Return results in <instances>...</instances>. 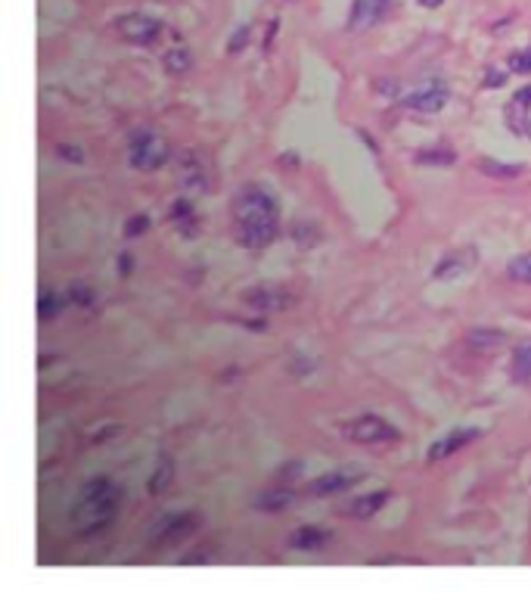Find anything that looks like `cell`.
<instances>
[{
    "label": "cell",
    "instance_id": "obj_10",
    "mask_svg": "<svg viewBox=\"0 0 531 600\" xmlns=\"http://www.w3.org/2000/svg\"><path fill=\"white\" fill-rule=\"evenodd\" d=\"M503 119H507V128L513 134H522V137L531 134V84L522 90H516L513 100H510L507 109H503Z\"/></svg>",
    "mask_w": 531,
    "mask_h": 600
},
{
    "label": "cell",
    "instance_id": "obj_33",
    "mask_svg": "<svg viewBox=\"0 0 531 600\" xmlns=\"http://www.w3.org/2000/svg\"><path fill=\"white\" fill-rule=\"evenodd\" d=\"M118 267H122V274H131V256H122V258H118Z\"/></svg>",
    "mask_w": 531,
    "mask_h": 600
},
{
    "label": "cell",
    "instance_id": "obj_6",
    "mask_svg": "<svg viewBox=\"0 0 531 600\" xmlns=\"http://www.w3.org/2000/svg\"><path fill=\"white\" fill-rule=\"evenodd\" d=\"M364 469L360 467H339V469H326L324 476H317V479L308 482L305 494H311V498H324V494H339L345 492V488L358 486L360 479H364Z\"/></svg>",
    "mask_w": 531,
    "mask_h": 600
},
{
    "label": "cell",
    "instance_id": "obj_11",
    "mask_svg": "<svg viewBox=\"0 0 531 600\" xmlns=\"http://www.w3.org/2000/svg\"><path fill=\"white\" fill-rule=\"evenodd\" d=\"M451 100V90L444 88V84H429V88H423V90H413V94H408L404 97V106L408 109H413V113H426V115H432V113H442L444 109V103Z\"/></svg>",
    "mask_w": 531,
    "mask_h": 600
},
{
    "label": "cell",
    "instance_id": "obj_28",
    "mask_svg": "<svg viewBox=\"0 0 531 600\" xmlns=\"http://www.w3.org/2000/svg\"><path fill=\"white\" fill-rule=\"evenodd\" d=\"M56 156H59V159H65V162H84L81 147H75V143H59Z\"/></svg>",
    "mask_w": 531,
    "mask_h": 600
},
{
    "label": "cell",
    "instance_id": "obj_20",
    "mask_svg": "<svg viewBox=\"0 0 531 600\" xmlns=\"http://www.w3.org/2000/svg\"><path fill=\"white\" fill-rule=\"evenodd\" d=\"M513 380L531 383V339L519 342L513 349Z\"/></svg>",
    "mask_w": 531,
    "mask_h": 600
},
{
    "label": "cell",
    "instance_id": "obj_26",
    "mask_svg": "<svg viewBox=\"0 0 531 600\" xmlns=\"http://www.w3.org/2000/svg\"><path fill=\"white\" fill-rule=\"evenodd\" d=\"M507 69L510 72H519V75H531V44L526 50H519V54H510Z\"/></svg>",
    "mask_w": 531,
    "mask_h": 600
},
{
    "label": "cell",
    "instance_id": "obj_27",
    "mask_svg": "<svg viewBox=\"0 0 531 600\" xmlns=\"http://www.w3.org/2000/svg\"><path fill=\"white\" fill-rule=\"evenodd\" d=\"M149 231V218L147 215H134V218L124 224V237H140V233Z\"/></svg>",
    "mask_w": 531,
    "mask_h": 600
},
{
    "label": "cell",
    "instance_id": "obj_22",
    "mask_svg": "<svg viewBox=\"0 0 531 600\" xmlns=\"http://www.w3.org/2000/svg\"><path fill=\"white\" fill-rule=\"evenodd\" d=\"M413 159H417L419 165H451V162L457 159V153H454V149H448V147H432V149L417 153Z\"/></svg>",
    "mask_w": 531,
    "mask_h": 600
},
{
    "label": "cell",
    "instance_id": "obj_9",
    "mask_svg": "<svg viewBox=\"0 0 531 600\" xmlns=\"http://www.w3.org/2000/svg\"><path fill=\"white\" fill-rule=\"evenodd\" d=\"M177 181L187 193H206L208 190V172L202 165V159L190 149H183L177 156Z\"/></svg>",
    "mask_w": 531,
    "mask_h": 600
},
{
    "label": "cell",
    "instance_id": "obj_2",
    "mask_svg": "<svg viewBox=\"0 0 531 600\" xmlns=\"http://www.w3.org/2000/svg\"><path fill=\"white\" fill-rule=\"evenodd\" d=\"M118 504H122V488L109 476H97L81 488L75 507H72V526L78 535H97L115 520Z\"/></svg>",
    "mask_w": 531,
    "mask_h": 600
},
{
    "label": "cell",
    "instance_id": "obj_15",
    "mask_svg": "<svg viewBox=\"0 0 531 600\" xmlns=\"http://www.w3.org/2000/svg\"><path fill=\"white\" fill-rule=\"evenodd\" d=\"M482 435V429H457V433H451V435H444V439H438L435 445L429 448V461H444L448 454H454V452H460V448H467V445H472V442Z\"/></svg>",
    "mask_w": 531,
    "mask_h": 600
},
{
    "label": "cell",
    "instance_id": "obj_14",
    "mask_svg": "<svg viewBox=\"0 0 531 600\" xmlns=\"http://www.w3.org/2000/svg\"><path fill=\"white\" fill-rule=\"evenodd\" d=\"M333 538L330 529H320V526H299V529L290 532V538H286V545L292 547V551H320V547H326Z\"/></svg>",
    "mask_w": 531,
    "mask_h": 600
},
{
    "label": "cell",
    "instance_id": "obj_17",
    "mask_svg": "<svg viewBox=\"0 0 531 600\" xmlns=\"http://www.w3.org/2000/svg\"><path fill=\"white\" fill-rule=\"evenodd\" d=\"M172 482H174V458L162 452L159 461H156V469L149 473V479H147V492L149 494H165Z\"/></svg>",
    "mask_w": 531,
    "mask_h": 600
},
{
    "label": "cell",
    "instance_id": "obj_24",
    "mask_svg": "<svg viewBox=\"0 0 531 600\" xmlns=\"http://www.w3.org/2000/svg\"><path fill=\"white\" fill-rule=\"evenodd\" d=\"M478 168H482L485 174H491V178H516V174L522 172V165H507V162H494V159H482Z\"/></svg>",
    "mask_w": 531,
    "mask_h": 600
},
{
    "label": "cell",
    "instance_id": "obj_7",
    "mask_svg": "<svg viewBox=\"0 0 531 600\" xmlns=\"http://www.w3.org/2000/svg\"><path fill=\"white\" fill-rule=\"evenodd\" d=\"M115 29H118V35H122L124 41L140 44V47L153 44L156 38L162 35V22L156 16H147V13H124V16L115 22Z\"/></svg>",
    "mask_w": 531,
    "mask_h": 600
},
{
    "label": "cell",
    "instance_id": "obj_4",
    "mask_svg": "<svg viewBox=\"0 0 531 600\" xmlns=\"http://www.w3.org/2000/svg\"><path fill=\"white\" fill-rule=\"evenodd\" d=\"M202 526L199 513H162L153 523L147 541L153 547H165V545H181L183 538H190L196 529Z\"/></svg>",
    "mask_w": 531,
    "mask_h": 600
},
{
    "label": "cell",
    "instance_id": "obj_21",
    "mask_svg": "<svg viewBox=\"0 0 531 600\" xmlns=\"http://www.w3.org/2000/svg\"><path fill=\"white\" fill-rule=\"evenodd\" d=\"M162 66H165V72H172V75H183V72H190V66H193V56H190L187 47H172L162 56Z\"/></svg>",
    "mask_w": 531,
    "mask_h": 600
},
{
    "label": "cell",
    "instance_id": "obj_1",
    "mask_svg": "<svg viewBox=\"0 0 531 600\" xmlns=\"http://www.w3.org/2000/svg\"><path fill=\"white\" fill-rule=\"evenodd\" d=\"M233 233L242 246H267L280 231V206L265 187L242 184L233 193Z\"/></svg>",
    "mask_w": 531,
    "mask_h": 600
},
{
    "label": "cell",
    "instance_id": "obj_29",
    "mask_svg": "<svg viewBox=\"0 0 531 600\" xmlns=\"http://www.w3.org/2000/svg\"><path fill=\"white\" fill-rule=\"evenodd\" d=\"M249 35H252V29H249V25H240V29H236V35L231 38V44H227V50H231V54H240V50L246 47Z\"/></svg>",
    "mask_w": 531,
    "mask_h": 600
},
{
    "label": "cell",
    "instance_id": "obj_19",
    "mask_svg": "<svg viewBox=\"0 0 531 600\" xmlns=\"http://www.w3.org/2000/svg\"><path fill=\"white\" fill-rule=\"evenodd\" d=\"M467 342H469V349H476V351H497L503 342H507V336H503L501 330H469Z\"/></svg>",
    "mask_w": 531,
    "mask_h": 600
},
{
    "label": "cell",
    "instance_id": "obj_12",
    "mask_svg": "<svg viewBox=\"0 0 531 600\" xmlns=\"http://www.w3.org/2000/svg\"><path fill=\"white\" fill-rule=\"evenodd\" d=\"M392 0H354L351 16H349V29L351 31H367L385 16Z\"/></svg>",
    "mask_w": 531,
    "mask_h": 600
},
{
    "label": "cell",
    "instance_id": "obj_3",
    "mask_svg": "<svg viewBox=\"0 0 531 600\" xmlns=\"http://www.w3.org/2000/svg\"><path fill=\"white\" fill-rule=\"evenodd\" d=\"M168 159H172V143H168L165 137L153 131H140L131 137L128 162L137 172H156V168H162Z\"/></svg>",
    "mask_w": 531,
    "mask_h": 600
},
{
    "label": "cell",
    "instance_id": "obj_23",
    "mask_svg": "<svg viewBox=\"0 0 531 600\" xmlns=\"http://www.w3.org/2000/svg\"><path fill=\"white\" fill-rule=\"evenodd\" d=\"M507 274L516 280V283H531V252H522L510 262Z\"/></svg>",
    "mask_w": 531,
    "mask_h": 600
},
{
    "label": "cell",
    "instance_id": "obj_8",
    "mask_svg": "<svg viewBox=\"0 0 531 600\" xmlns=\"http://www.w3.org/2000/svg\"><path fill=\"white\" fill-rule=\"evenodd\" d=\"M246 302L252 305V308H258V311H283V308H292V305L299 302V296H295L292 290H286V286L265 283V286H255V290H249L246 292Z\"/></svg>",
    "mask_w": 531,
    "mask_h": 600
},
{
    "label": "cell",
    "instance_id": "obj_25",
    "mask_svg": "<svg viewBox=\"0 0 531 600\" xmlns=\"http://www.w3.org/2000/svg\"><path fill=\"white\" fill-rule=\"evenodd\" d=\"M56 315H59L56 292H41V299H38V317H41V321H54Z\"/></svg>",
    "mask_w": 531,
    "mask_h": 600
},
{
    "label": "cell",
    "instance_id": "obj_13",
    "mask_svg": "<svg viewBox=\"0 0 531 600\" xmlns=\"http://www.w3.org/2000/svg\"><path fill=\"white\" fill-rule=\"evenodd\" d=\"M389 498H392L389 488H379V492H373V494H360V498L349 501V504L342 507V513L351 520H373L385 504H389Z\"/></svg>",
    "mask_w": 531,
    "mask_h": 600
},
{
    "label": "cell",
    "instance_id": "obj_18",
    "mask_svg": "<svg viewBox=\"0 0 531 600\" xmlns=\"http://www.w3.org/2000/svg\"><path fill=\"white\" fill-rule=\"evenodd\" d=\"M292 504H295L292 488H271V492H261L258 498H255V507H258V511H267V513L286 511V507H292Z\"/></svg>",
    "mask_w": 531,
    "mask_h": 600
},
{
    "label": "cell",
    "instance_id": "obj_32",
    "mask_svg": "<svg viewBox=\"0 0 531 600\" xmlns=\"http://www.w3.org/2000/svg\"><path fill=\"white\" fill-rule=\"evenodd\" d=\"M208 554H190V557H183L181 563H206Z\"/></svg>",
    "mask_w": 531,
    "mask_h": 600
},
{
    "label": "cell",
    "instance_id": "obj_5",
    "mask_svg": "<svg viewBox=\"0 0 531 600\" xmlns=\"http://www.w3.org/2000/svg\"><path fill=\"white\" fill-rule=\"evenodd\" d=\"M342 435L349 442H358V445H379V442H395L398 439V429L392 427L389 420L376 414H364L358 420H351L349 427L342 429Z\"/></svg>",
    "mask_w": 531,
    "mask_h": 600
},
{
    "label": "cell",
    "instance_id": "obj_16",
    "mask_svg": "<svg viewBox=\"0 0 531 600\" xmlns=\"http://www.w3.org/2000/svg\"><path fill=\"white\" fill-rule=\"evenodd\" d=\"M478 262L476 249H457L451 252L448 258H442V262L435 265V280H454L460 277V274L472 271V265Z\"/></svg>",
    "mask_w": 531,
    "mask_h": 600
},
{
    "label": "cell",
    "instance_id": "obj_34",
    "mask_svg": "<svg viewBox=\"0 0 531 600\" xmlns=\"http://www.w3.org/2000/svg\"><path fill=\"white\" fill-rule=\"evenodd\" d=\"M444 0H419V6H429V10H435V6H442Z\"/></svg>",
    "mask_w": 531,
    "mask_h": 600
},
{
    "label": "cell",
    "instance_id": "obj_30",
    "mask_svg": "<svg viewBox=\"0 0 531 600\" xmlns=\"http://www.w3.org/2000/svg\"><path fill=\"white\" fill-rule=\"evenodd\" d=\"M507 75L510 72H503V69H488L482 78V84L485 88H503V84H507Z\"/></svg>",
    "mask_w": 531,
    "mask_h": 600
},
{
    "label": "cell",
    "instance_id": "obj_31",
    "mask_svg": "<svg viewBox=\"0 0 531 600\" xmlns=\"http://www.w3.org/2000/svg\"><path fill=\"white\" fill-rule=\"evenodd\" d=\"M72 299H78L81 305H94V292L88 286H72Z\"/></svg>",
    "mask_w": 531,
    "mask_h": 600
}]
</instances>
